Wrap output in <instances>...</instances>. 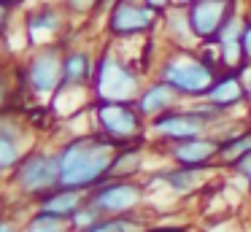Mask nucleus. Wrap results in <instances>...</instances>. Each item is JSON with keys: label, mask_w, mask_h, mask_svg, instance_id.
I'll list each match as a JSON object with an SVG mask.
<instances>
[{"label": "nucleus", "mask_w": 251, "mask_h": 232, "mask_svg": "<svg viewBox=\"0 0 251 232\" xmlns=\"http://www.w3.org/2000/svg\"><path fill=\"white\" fill-rule=\"evenodd\" d=\"M141 197L143 186L138 181H116V178H108L87 192V203L100 210V216H125L141 203Z\"/></svg>", "instance_id": "8"}, {"label": "nucleus", "mask_w": 251, "mask_h": 232, "mask_svg": "<svg viewBox=\"0 0 251 232\" xmlns=\"http://www.w3.org/2000/svg\"><path fill=\"white\" fill-rule=\"evenodd\" d=\"M243 30H246V19H243V16H238V11H235V14L229 16L227 22H224L222 30H219L216 41H219V43H240Z\"/></svg>", "instance_id": "24"}, {"label": "nucleus", "mask_w": 251, "mask_h": 232, "mask_svg": "<svg viewBox=\"0 0 251 232\" xmlns=\"http://www.w3.org/2000/svg\"><path fill=\"white\" fill-rule=\"evenodd\" d=\"M11 181L22 194H30V197H35V200H38L41 194L57 189L60 186V162H57V154H49V151H30V154L22 156V162L11 170Z\"/></svg>", "instance_id": "4"}, {"label": "nucleus", "mask_w": 251, "mask_h": 232, "mask_svg": "<svg viewBox=\"0 0 251 232\" xmlns=\"http://www.w3.org/2000/svg\"><path fill=\"white\" fill-rule=\"evenodd\" d=\"M246 151H251V129L249 132H235V135H229V138H224L222 140V151H219V159H224V162L232 165V162L240 159Z\"/></svg>", "instance_id": "22"}, {"label": "nucleus", "mask_w": 251, "mask_h": 232, "mask_svg": "<svg viewBox=\"0 0 251 232\" xmlns=\"http://www.w3.org/2000/svg\"><path fill=\"white\" fill-rule=\"evenodd\" d=\"M195 0H173V5H192Z\"/></svg>", "instance_id": "32"}, {"label": "nucleus", "mask_w": 251, "mask_h": 232, "mask_svg": "<svg viewBox=\"0 0 251 232\" xmlns=\"http://www.w3.org/2000/svg\"><path fill=\"white\" fill-rule=\"evenodd\" d=\"M159 19H162V14L149 8L143 0L141 3H135V0H116V3L111 5L105 30L114 38H135V35L151 32Z\"/></svg>", "instance_id": "7"}, {"label": "nucleus", "mask_w": 251, "mask_h": 232, "mask_svg": "<svg viewBox=\"0 0 251 232\" xmlns=\"http://www.w3.org/2000/svg\"><path fill=\"white\" fill-rule=\"evenodd\" d=\"M92 92L98 103H135L143 92L141 73H135L116 54L103 52L98 57V65H95Z\"/></svg>", "instance_id": "3"}, {"label": "nucleus", "mask_w": 251, "mask_h": 232, "mask_svg": "<svg viewBox=\"0 0 251 232\" xmlns=\"http://www.w3.org/2000/svg\"><path fill=\"white\" fill-rule=\"evenodd\" d=\"M95 119L98 132L114 138L122 149L132 146L143 135V116L135 103H98Z\"/></svg>", "instance_id": "5"}, {"label": "nucleus", "mask_w": 251, "mask_h": 232, "mask_svg": "<svg viewBox=\"0 0 251 232\" xmlns=\"http://www.w3.org/2000/svg\"><path fill=\"white\" fill-rule=\"evenodd\" d=\"M0 5H6V8H17V5H22V0H0Z\"/></svg>", "instance_id": "31"}, {"label": "nucleus", "mask_w": 251, "mask_h": 232, "mask_svg": "<svg viewBox=\"0 0 251 232\" xmlns=\"http://www.w3.org/2000/svg\"><path fill=\"white\" fill-rule=\"evenodd\" d=\"M178 103H181V92L176 89V86H170L168 81H154L151 86H146V89L141 92L135 105H138V111H141L143 119H157V116H162V113L178 108Z\"/></svg>", "instance_id": "13"}, {"label": "nucleus", "mask_w": 251, "mask_h": 232, "mask_svg": "<svg viewBox=\"0 0 251 232\" xmlns=\"http://www.w3.org/2000/svg\"><path fill=\"white\" fill-rule=\"evenodd\" d=\"M232 170L238 173L240 178H246V181L251 183V151H246V154L240 156V159H235V162H232Z\"/></svg>", "instance_id": "26"}, {"label": "nucleus", "mask_w": 251, "mask_h": 232, "mask_svg": "<svg viewBox=\"0 0 251 232\" xmlns=\"http://www.w3.org/2000/svg\"><path fill=\"white\" fill-rule=\"evenodd\" d=\"M135 3H141V0H135Z\"/></svg>", "instance_id": "33"}, {"label": "nucleus", "mask_w": 251, "mask_h": 232, "mask_svg": "<svg viewBox=\"0 0 251 232\" xmlns=\"http://www.w3.org/2000/svg\"><path fill=\"white\" fill-rule=\"evenodd\" d=\"M138 227L135 219H130V216H103V219L98 221V224H92L87 232H132Z\"/></svg>", "instance_id": "23"}, {"label": "nucleus", "mask_w": 251, "mask_h": 232, "mask_svg": "<svg viewBox=\"0 0 251 232\" xmlns=\"http://www.w3.org/2000/svg\"><path fill=\"white\" fill-rule=\"evenodd\" d=\"M162 22H165V30H168V38L173 41V49H195V43H200L195 30H192L186 5H173L170 11H165Z\"/></svg>", "instance_id": "18"}, {"label": "nucleus", "mask_w": 251, "mask_h": 232, "mask_svg": "<svg viewBox=\"0 0 251 232\" xmlns=\"http://www.w3.org/2000/svg\"><path fill=\"white\" fill-rule=\"evenodd\" d=\"M157 73L159 81H168L170 86H176L181 97H205L219 78V73L202 62V57L195 49H170L159 62Z\"/></svg>", "instance_id": "2"}, {"label": "nucleus", "mask_w": 251, "mask_h": 232, "mask_svg": "<svg viewBox=\"0 0 251 232\" xmlns=\"http://www.w3.org/2000/svg\"><path fill=\"white\" fill-rule=\"evenodd\" d=\"M95 65L92 54L84 49H68L62 57V86H87L95 78Z\"/></svg>", "instance_id": "16"}, {"label": "nucleus", "mask_w": 251, "mask_h": 232, "mask_svg": "<svg viewBox=\"0 0 251 232\" xmlns=\"http://www.w3.org/2000/svg\"><path fill=\"white\" fill-rule=\"evenodd\" d=\"M27 135L22 132V124L14 122L11 116H3L0 124V167L3 170H14L22 162V156H27Z\"/></svg>", "instance_id": "14"}, {"label": "nucleus", "mask_w": 251, "mask_h": 232, "mask_svg": "<svg viewBox=\"0 0 251 232\" xmlns=\"http://www.w3.org/2000/svg\"><path fill=\"white\" fill-rule=\"evenodd\" d=\"M235 3H238V0H195L192 5H186L197 41L200 43L216 41V35L224 27V22L235 14Z\"/></svg>", "instance_id": "10"}, {"label": "nucleus", "mask_w": 251, "mask_h": 232, "mask_svg": "<svg viewBox=\"0 0 251 232\" xmlns=\"http://www.w3.org/2000/svg\"><path fill=\"white\" fill-rule=\"evenodd\" d=\"M146 232H189L186 227H154V230H146Z\"/></svg>", "instance_id": "29"}, {"label": "nucleus", "mask_w": 251, "mask_h": 232, "mask_svg": "<svg viewBox=\"0 0 251 232\" xmlns=\"http://www.w3.org/2000/svg\"><path fill=\"white\" fill-rule=\"evenodd\" d=\"M222 151V140L216 138H192V140H181V143H170L168 154L178 167H208Z\"/></svg>", "instance_id": "12"}, {"label": "nucleus", "mask_w": 251, "mask_h": 232, "mask_svg": "<svg viewBox=\"0 0 251 232\" xmlns=\"http://www.w3.org/2000/svg\"><path fill=\"white\" fill-rule=\"evenodd\" d=\"M143 3H146L149 8H154L157 14H165V11L173 8V0H143Z\"/></svg>", "instance_id": "28"}, {"label": "nucleus", "mask_w": 251, "mask_h": 232, "mask_svg": "<svg viewBox=\"0 0 251 232\" xmlns=\"http://www.w3.org/2000/svg\"><path fill=\"white\" fill-rule=\"evenodd\" d=\"M103 0H62V8L68 14H92L95 8H100Z\"/></svg>", "instance_id": "25"}, {"label": "nucleus", "mask_w": 251, "mask_h": 232, "mask_svg": "<svg viewBox=\"0 0 251 232\" xmlns=\"http://www.w3.org/2000/svg\"><path fill=\"white\" fill-rule=\"evenodd\" d=\"M119 149L122 146L103 132L71 138L57 151L60 186L78 189V192H89V189L100 186L103 181H108L111 165H114Z\"/></svg>", "instance_id": "1"}, {"label": "nucleus", "mask_w": 251, "mask_h": 232, "mask_svg": "<svg viewBox=\"0 0 251 232\" xmlns=\"http://www.w3.org/2000/svg\"><path fill=\"white\" fill-rule=\"evenodd\" d=\"M205 100H211L213 105L224 108V111H229V108H235V105H240V103H246V100H249V89H246L243 76H240L238 70L219 73L216 84L211 86V92L205 95Z\"/></svg>", "instance_id": "15"}, {"label": "nucleus", "mask_w": 251, "mask_h": 232, "mask_svg": "<svg viewBox=\"0 0 251 232\" xmlns=\"http://www.w3.org/2000/svg\"><path fill=\"white\" fill-rule=\"evenodd\" d=\"M240 46L246 52V59H251V19H246V30H243V38H240Z\"/></svg>", "instance_id": "27"}, {"label": "nucleus", "mask_w": 251, "mask_h": 232, "mask_svg": "<svg viewBox=\"0 0 251 232\" xmlns=\"http://www.w3.org/2000/svg\"><path fill=\"white\" fill-rule=\"evenodd\" d=\"M205 129L208 122L192 108H173V111L151 119V132L159 135V140H168V143L200 138V135H205Z\"/></svg>", "instance_id": "9"}, {"label": "nucleus", "mask_w": 251, "mask_h": 232, "mask_svg": "<svg viewBox=\"0 0 251 232\" xmlns=\"http://www.w3.org/2000/svg\"><path fill=\"white\" fill-rule=\"evenodd\" d=\"M62 52L57 43L38 46V52L22 68V78L33 95H51L62 86Z\"/></svg>", "instance_id": "6"}, {"label": "nucleus", "mask_w": 251, "mask_h": 232, "mask_svg": "<svg viewBox=\"0 0 251 232\" xmlns=\"http://www.w3.org/2000/svg\"><path fill=\"white\" fill-rule=\"evenodd\" d=\"M84 192L78 189H65V186H57L51 192L41 194L35 203H38V210H46V213H54V216H65V219H73L78 208H81L87 200L81 197Z\"/></svg>", "instance_id": "17"}, {"label": "nucleus", "mask_w": 251, "mask_h": 232, "mask_svg": "<svg viewBox=\"0 0 251 232\" xmlns=\"http://www.w3.org/2000/svg\"><path fill=\"white\" fill-rule=\"evenodd\" d=\"M65 25H68V11L62 5L44 3L38 8L27 11V16H25V35H27V41L33 46H49V41L60 35Z\"/></svg>", "instance_id": "11"}, {"label": "nucleus", "mask_w": 251, "mask_h": 232, "mask_svg": "<svg viewBox=\"0 0 251 232\" xmlns=\"http://www.w3.org/2000/svg\"><path fill=\"white\" fill-rule=\"evenodd\" d=\"M0 232H22V227H17L14 221H3V224H0Z\"/></svg>", "instance_id": "30"}, {"label": "nucleus", "mask_w": 251, "mask_h": 232, "mask_svg": "<svg viewBox=\"0 0 251 232\" xmlns=\"http://www.w3.org/2000/svg\"><path fill=\"white\" fill-rule=\"evenodd\" d=\"M71 227H73L71 219H65V216H54V213H46V210H38L25 224V232H68Z\"/></svg>", "instance_id": "21"}, {"label": "nucleus", "mask_w": 251, "mask_h": 232, "mask_svg": "<svg viewBox=\"0 0 251 232\" xmlns=\"http://www.w3.org/2000/svg\"><path fill=\"white\" fill-rule=\"evenodd\" d=\"M143 165V154L138 146H127V149H119L114 165H111L108 178H116V181H130V176H135Z\"/></svg>", "instance_id": "19"}, {"label": "nucleus", "mask_w": 251, "mask_h": 232, "mask_svg": "<svg viewBox=\"0 0 251 232\" xmlns=\"http://www.w3.org/2000/svg\"><path fill=\"white\" fill-rule=\"evenodd\" d=\"M202 173H205V167H173V170L162 173V178L168 181V186L173 189V192L186 194L200 183Z\"/></svg>", "instance_id": "20"}]
</instances>
